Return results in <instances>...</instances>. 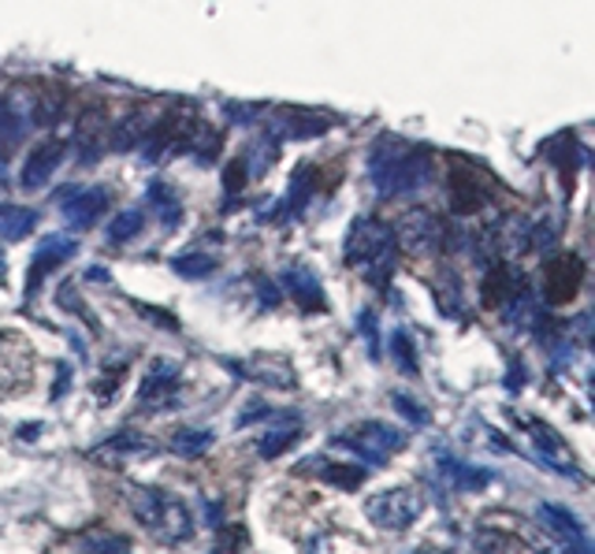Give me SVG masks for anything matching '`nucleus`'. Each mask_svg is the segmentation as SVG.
<instances>
[{
    "mask_svg": "<svg viewBox=\"0 0 595 554\" xmlns=\"http://www.w3.org/2000/svg\"><path fill=\"white\" fill-rule=\"evenodd\" d=\"M343 258L362 280H368L373 286H384L395 275V264H398L395 231L376 217H357L351 223V231H346Z\"/></svg>",
    "mask_w": 595,
    "mask_h": 554,
    "instance_id": "2",
    "label": "nucleus"
},
{
    "mask_svg": "<svg viewBox=\"0 0 595 554\" xmlns=\"http://www.w3.org/2000/svg\"><path fill=\"white\" fill-rule=\"evenodd\" d=\"M112 194L108 187H71L64 198H60V212L75 223V228H90L108 212Z\"/></svg>",
    "mask_w": 595,
    "mask_h": 554,
    "instance_id": "13",
    "label": "nucleus"
},
{
    "mask_svg": "<svg viewBox=\"0 0 595 554\" xmlns=\"http://www.w3.org/2000/svg\"><path fill=\"white\" fill-rule=\"evenodd\" d=\"M335 447H351L354 454H362L368 461H387L395 450L406 447V436L398 428L379 425V420H365V425H354L351 432L338 436Z\"/></svg>",
    "mask_w": 595,
    "mask_h": 554,
    "instance_id": "7",
    "label": "nucleus"
},
{
    "mask_svg": "<svg viewBox=\"0 0 595 554\" xmlns=\"http://www.w3.org/2000/svg\"><path fill=\"white\" fill-rule=\"evenodd\" d=\"M171 269L182 280H205V275L217 272V258H209V253H182V258L171 261Z\"/></svg>",
    "mask_w": 595,
    "mask_h": 554,
    "instance_id": "29",
    "label": "nucleus"
},
{
    "mask_svg": "<svg viewBox=\"0 0 595 554\" xmlns=\"http://www.w3.org/2000/svg\"><path fill=\"white\" fill-rule=\"evenodd\" d=\"M149 454H157V443H153V439L138 436V432H119V436L105 439L101 447H94L90 458L112 461V458H149Z\"/></svg>",
    "mask_w": 595,
    "mask_h": 554,
    "instance_id": "18",
    "label": "nucleus"
},
{
    "mask_svg": "<svg viewBox=\"0 0 595 554\" xmlns=\"http://www.w3.org/2000/svg\"><path fill=\"white\" fill-rule=\"evenodd\" d=\"M436 461H439V473L450 480V488L458 491H480L484 484H491V473L488 469H477V466H466V461L443 454V450H436Z\"/></svg>",
    "mask_w": 595,
    "mask_h": 554,
    "instance_id": "19",
    "label": "nucleus"
},
{
    "mask_svg": "<svg viewBox=\"0 0 595 554\" xmlns=\"http://www.w3.org/2000/svg\"><path fill=\"white\" fill-rule=\"evenodd\" d=\"M4 272H8V264H4V253H0V283H4Z\"/></svg>",
    "mask_w": 595,
    "mask_h": 554,
    "instance_id": "35",
    "label": "nucleus"
},
{
    "mask_svg": "<svg viewBox=\"0 0 595 554\" xmlns=\"http://www.w3.org/2000/svg\"><path fill=\"white\" fill-rule=\"evenodd\" d=\"M302 436V425H280V428H269V432L261 436V443H258V450H261V458H280L286 447L294 443V439Z\"/></svg>",
    "mask_w": 595,
    "mask_h": 554,
    "instance_id": "26",
    "label": "nucleus"
},
{
    "mask_svg": "<svg viewBox=\"0 0 595 554\" xmlns=\"http://www.w3.org/2000/svg\"><path fill=\"white\" fill-rule=\"evenodd\" d=\"M321 480H327V484L338 491H354L365 480V469L346 466V461H327V466H321Z\"/></svg>",
    "mask_w": 595,
    "mask_h": 554,
    "instance_id": "25",
    "label": "nucleus"
},
{
    "mask_svg": "<svg viewBox=\"0 0 595 554\" xmlns=\"http://www.w3.org/2000/svg\"><path fill=\"white\" fill-rule=\"evenodd\" d=\"M234 376L242 379H253L261 387H294V373H291V362L286 357H269V354H258L250 362H228Z\"/></svg>",
    "mask_w": 595,
    "mask_h": 554,
    "instance_id": "14",
    "label": "nucleus"
},
{
    "mask_svg": "<svg viewBox=\"0 0 595 554\" xmlns=\"http://www.w3.org/2000/svg\"><path fill=\"white\" fill-rule=\"evenodd\" d=\"M86 280H97V283H105V280H108V272H105V269H90V272H86Z\"/></svg>",
    "mask_w": 595,
    "mask_h": 554,
    "instance_id": "34",
    "label": "nucleus"
},
{
    "mask_svg": "<svg viewBox=\"0 0 595 554\" xmlns=\"http://www.w3.org/2000/svg\"><path fill=\"white\" fill-rule=\"evenodd\" d=\"M142 228H146V212H142V209H123L119 217L112 220V228H108V242H112V245L131 242Z\"/></svg>",
    "mask_w": 595,
    "mask_h": 554,
    "instance_id": "27",
    "label": "nucleus"
},
{
    "mask_svg": "<svg viewBox=\"0 0 595 554\" xmlns=\"http://www.w3.org/2000/svg\"><path fill=\"white\" fill-rule=\"evenodd\" d=\"M127 502L131 510H135L138 525L157 543H164V547H176V543H187L194 536L190 506L179 495H171V491L153 488V484H135Z\"/></svg>",
    "mask_w": 595,
    "mask_h": 554,
    "instance_id": "3",
    "label": "nucleus"
},
{
    "mask_svg": "<svg viewBox=\"0 0 595 554\" xmlns=\"http://www.w3.org/2000/svg\"><path fill=\"white\" fill-rule=\"evenodd\" d=\"M420 514H425V495L409 484L387 488L379 495L365 499V518L373 521L379 532H406L414 529Z\"/></svg>",
    "mask_w": 595,
    "mask_h": 554,
    "instance_id": "4",
    "label": "nucleus"
},
{
    "mask_svg": "<svg viewBox=\"0 0 595 554\" xmlns=\"http://www.w3.org/2000/svg\"><path fill=\"white\" fill-rule=\"evenodd\" d=\"M395 409L409 420V425H428V409L420 403H409V395H395Z\"/></svg>",
    "mask_w": 595,
    "mask_h": 554,
    "instance_id": "32",
    "label": "nucleus"
},
{
    "mask_svg": "<svg viewBox=\"0 0 595 554\" xmlns=\"http://www.w3.org/2000/svg\"><path fill=\"white\" fill-rule=\"evenodd\" d=\"M392 231H395L398 250L414 253V258H432V253L443 250V239H447L443 220H439L436 212H428V209L403 212Z\"/></svg>",
    "mask_w": 595,
    "mask_h": 554,
    "instance_id": "5",
    "label": "nucleus"
},
{
    "mask_svg": "<svg viewBox=\"0 0 595 554\" xmlns=\"http://www.w3.org/2000/svg\"><path fill=\"white\" fill-rule=\"evenodd\" d=\"M387 354H392V362L398 365V373H406V376H417L420 373L414 338H409L406 332H395L392 335V343H387Z\"/></svg>",
    "mask_w": 595,
    "mask_h": 554,
    "instance_id": "28",
    "label": "nucleus"
},
{
    "mask_svg": "<svg viewBox=\"0 0 595 554\" xmlns=\"http://www.w3.org/2000/svg\"><path fill=\"white\" fill-rule=\"evenodd\" d=\"M283 286L291 291V297L302 305V310H310V313L324 310V286L310 269H305V264H291V269L283 272Z\"/></svg>",
    "mask_w": 595,
    "mask_h": 554,
    "instance_id": "17",
    "label": "nucleus"
},
{
    "mask_svg": "<svg viewBox=\"0 0 595 554\" xmlns=\"http://www.w3.org/2000/svg\"><path fill=\"white\" fill-rule=\"evenodd\" d=\"M536 518L540 525L555 536L562 547L570 554H592V540H588V529L581 525V518L573 510L559 506V502H540L536 506Z\"/></svg>",
    "mask_w": 595,
    "mask_h": 554,
    "instance_id": "9",
    "label": "nucleus"
},
{
    "mask_svg": "<svg viewBox=\"0 0 595 554\" xmlns=\"http://www.w3.org/2000/svg\"><path fill=\"white\" fill-rule=\"evenodd\" d=\"M368 176L384 198H406V194L425 190L436 176V160L428 149L414 146L406 138H376L368 153Z\"/></svg>",
    "mask_w": 595,
    "mask_h": 554,
    "instance_id": "1",
    "label": "nucleus"
},
{
    "mask_svg": "<svg viewBox=\"0 0 595 554\" xmlns=\"http://www.w3.org/2000/svg\"><path fill=\"white\" fill-rule=\"evenodd\" d=\"M79 253V242L71 234H45L34 250V261H30V272H27V294H38V286L45 275H53L60 264L71 261Z\"/></svg>",
    "mask_w": 595,
    "mask_h": 554,
    "instance_id": "12",
    "label": "nucleus"
},
{
    "mask_svg": "<svg viewBox=\"0 0 595 554\" xmlns=\"http://www.w3.org/2000/svg\"><path fill=\"white\" fill-rule=\"evenodd\" d=\"M64 142L60 138H45L38 142L34 149H30V157L23 164V187L27 190H41L49 179H53V171L60 168V160H64Z\"/></svg>",
    "mask_w": 595,
    "mask_h": 554,
    "instance_id": "15",
    "label": "nucleus"
},
{
    "mask_svg": "<svg viewBox=\"0 0 595 554\" xmlns=\"http://www.w3.org/2000/svg\"><path fill=\"white\" fill-rule=\"evenodd\" d=\"M581 280H584V261L577 253H559L543 269V294H547L551 305H566L577 297Z\"/></svg>",
    "mask_w": 595,
    "mask_h": 554,
    "instance_id": "10",
    "label": "nucleus"
},
{
    "mask_svg": "<svg viewBox=\"0 0 595 554\" xmlns=\"http://www.w3.org/2000/svg\"><path fill=\"white\" fill-rule=\"evenodd\" d=\"M146 201H149V209L164 220V228H168V231L182 220V201H179V194L168 187V182H149Z\"/></svg>",
    "mask_w": 595,
    "mask_h": 554,
    "instance_id": "21",
    "label": "nucleus"
},
{
    "mask_svg": "<svg viewBox=\"0 0 595 554\" xmlns=\"http://www.w3.org/2000/svg\"><path fill=\"white\" fill-rule=\"evenodd\" d=\"M217 547L228 551V554L246 551V532H242L239 525H220V529H217Z\"/></svg>",
    "mask_w": 595,
    "mask_h": 554,
    "instance_id": "31",
    "label": "nucleus"
},
{
    "mask_svg": "<svg viewBox=\"0 0 595 554\" xmlns=\"http://www.w3.org/2000/svg\"><path fill=\"white\" fill-rule=\"evenodd\" d=\"M510 417H514L521 425V432L532 439V454H536L540 466L555 469V473H562V477H581L577 466H573V450L566 447V439H562L547 420L529 417V414H510Z\"/></svg>",
    "mask_w": 595,
    "mask_h": 554,
    "instance_id": "6",
    "label": "nucleus"
},
{
    "mask_svg": "<svg viewBox=\"0 0 595 554\" xmlns=\"http://www.w3.org/2000/svg\"><path fill=\"white\" fill-rule=\"evenodd\" d=\"M272 127L283 138H316L332 127V119L324 112H310V108H280L272 116Z\"/></svg>",
    "mask_w": 595,
    "mask_h": 554,
    "instance_id": "16",
    "label": "nucleus"
},
{
    "mask_svg": "<svg viewBox=\"0 0 595 554\" xmlns=\"http://www.w3.org/2000/svg\"><path fill=\"white\" fill-rule=\"evenodd\" d=\"M179 384H182V365L171 362V357H157L146 373V384H142V409L149 414H164V409L179 406Z\"/></svg>",
    "mask_w": 595,
    "mask_h": 554,
    "instance_id": "8",
    "label": "nucleus"
},
{
    "mask_svg": "<svg viewBox=\"0 0 595 554\" xmlns=\"http://www.w3.org/2000/svg\"><path fill=\"white\" fill-rule=\"evenodd\" d=\"M90 554H127V540H119V536H105V540H94L86 547Z\"/></svg>",
    "mask_w": 595,
    "mask_h": 554,
    "instance_id": "33",
    "label": "nucleus"
},
{
    "mask_svg": "<svg viewBox=\"0 0 595 554\" xmlns=\"http://www.w3.org/2000/svg\"><path fill=\"white\" fill-rule=\"evenodd\" d=\"M38 228V212L27 205H0V242H19Z\"/></svg>",
    "mask_w": 595,
    "mask_h": 554,
    "instance_id": "20",
    "label": "nucleus"
},
{
    "mask_svg": "<svg viewBox=\"0 0 595 554\" xmlns=\"http://www.w3.org/2000/svg\"><path fill=\"white\" fill-rule=\"evenodd\" d=\"M477 554H521V543L510 532L480 529L477 532Z\"/></svg>",
    "mask_w": 595,
    "mask_h": 554,
    "instance_id": "30",
    "label": "nucleus"
},
{
    "mask_svg": "<svg viewBox=\"0 0 595 554\" xmlns=\"http://www.w3.org/2000/svg\"><path fill=\"white\" fill-rule=\"evenodd\" d=\"M212 436L209 428H182V432H176V439H171V450L182 458H201L205 450L212 447Z\"/></svg>",
    "mask_w": 595,
    "mask_h": 554,
    "instance_id": "23",
    "label": "nucleus"
},
{
    "mask_svg": "<svg viewBox=\"0 0 595 554\" xmlns=\"http://www.w3.org/2000/svg\"><path fill=\"white\" fill-rule=\"evenodd\" d=\"M34 376V351L23 343V335L0 332V391H15Z\"/></svg>",
    "mask_w": 595,
    "mask_h": 554,
    "instance_id": "11",
    "label": "nucleus"
},
{
    "mask_svg": "<svg viewBox=\"0 0 595 554\" xmlns=\"http://www.w3.org/2000/svg\"><path fill=\"white\" fill-rule=\"evenodd\" d=\"M146 135H149V119L142 116V112H131L127 119L116 123V135H112V146H116V149H135Z\"/></svg>",
    "mask_w": 595,
    "mask_h": 554,
    "instance_id": "24",
    "label": "nucleus"
},
{
    "mask_svg": "<svg viewBox=\"0 0 595 554\" xmlns=\"http://www.w3.org/2000/svg\"><path fill=\"white\" fill-rule=\"evenodd\" d=\"M510 275L514 272H510L507 264H495V269L488 272V280H484V305L488 310H499V305L507 310V302L514 297V280H510Z\"/></svg>",
    "mask_w": 595,
    "mask_h": 554,
    "instance_id": "22",
    "label": "nucleus"
}]
</instances>
